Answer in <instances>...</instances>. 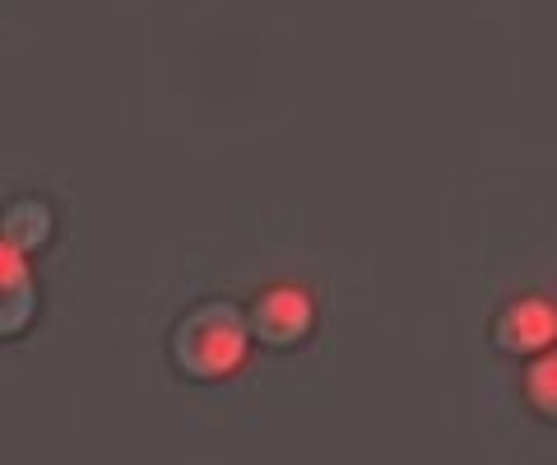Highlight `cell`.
<instances>
[{
    "instance_id": "cell-1",
    "label": "cell",
    "mask_w": 557,
    "mask_h": 465,
    "mask_svg": "<svg viewBox=\"0 0 557 465\" xmlns=\"http://www.w3.org/2000/svg\"><path fill=\"white\" fill-rule=\"evenodd\" d=\"M172 364H177L190 382H219L251 350V321L242 317L233 303H200L172 326Z\"/></svg>"
},
{
    "instance_id": "cell-2",
    "label": "cell",
    "mask_w": 557,
    "mask_h": 465,
    "mask_svg": "<svg viewBox=\"0 0 557 465\" xmlns=\"http://www.w3.org/2000/svg\"><path fill=\"white\" fill-rule=\"evenodd\" d=\"M251 335L260 344H270V350H293L307 331L311 321H317V307H311V298L302 294V289H265L256 303H251Z\"/></svg>"
},
{
    "instance_id": "cell-3",
    "label": "cell",
    "mask_w": 557,
    "mask_h": 465,
    "mask_svg": "<svg viewBox=\"0 0 557 465\" xmlns=\"http://www.w3.org/2000/svg\"><path fill=\"white\" fill-rule=\"evenodd\" d=\"M33 321H38V280L24 252L0 237V340L24 335Z\"/></svg>"
},
{
    "instance_id": "cell-4",
    "label": "cell",
    "mask_w": 557,
    "mask_h": 465,
    "mask_svg": "<svg viewBox=\"0 0 557 465\" xmlns=\"http://www.w3.org/2000/svg\"><path fill=\"white\" fill-rule=\"evenodd\" d=\"M497 340L511 354H539L557 340V313L544 298H520L497 317Z\"/></svg>"
},
{
    "instance_id": "cell-5",
    "label": "cell",
    "mask_w": 557,
    "mask_h": 465,
    "mask_svg": "<svg viewBox=\"0 0 557 465\" xmlns=\"http://www.w3.org/2000/svg\"><path fill=\"white\" fill-rule=\"evenodd\" d=\"M51 229H57V219H51V205L38 200V196H24V200H14L5 215H0V233H5V243H14L20 252H33V247H42Z\"/></svg>"
},
{
    "instance_id": "cell-6",
    "label": "cell",
    "mask_w": 557,
    "mask_h": 465,
    "mask_svg": "<svg viewBox=\"0 0 557 465\" xmlns=\"http://www.w3.org/2000/svg\"><path fill=\"white\" fill-rule=\"evenodd\" d=\"M525 395H530V405L539 409V415L557 419V350L544 354V358H539V364L530 368V377H525Z\"/></svg>"
}]
</instances>
